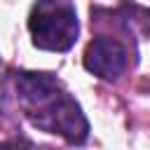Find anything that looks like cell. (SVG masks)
<instances>
[{
  "label": "cell",
  "mask_w": 150,
  "mask_h": 150,
  "mask_svg": "<svg viewBox=\"0 0 150 150\" xmlns=\"http://www.w3.org/2000/svg\"><path fill=\"white\" fill-rule=\"evenodd\" d=\"M84 68L103 80H115L127 68V47L110 35L94 38L84 52Z\"/></svg>",
  "instance_id": "cell-3"
},
{
  "label": "cell",
  "mask_w": 150,
  "mask_h": 150,
  "mask_svg": "<svg viewBox=\"0 0 150 150\" xmlns=\"http://www.w3.org/2000/svg\"><path fill=\"white\" fill-rule=\"evenodd\" d=\"M16 94L30 122L68 143H84L89 124L75 98L49 73H16Z\"/></svg>",
  "instance_id": "cell-1"
},
{
  "label": "cell",
  "mask_w": 150,
  "mask_h": 150,
  "mask_svg": "<svg viewBox=\"0 0 150 150\" xmlns=\"http://www.w3.org/2000/svg\"><path fill=\"white\" fill-rule=\"evenodd\" d=\"M33 45L47 52H68L80 33L73 0H38L28 16Z\"/></svg>",
  "instance_id": "cell-2"
}]
</instances>
